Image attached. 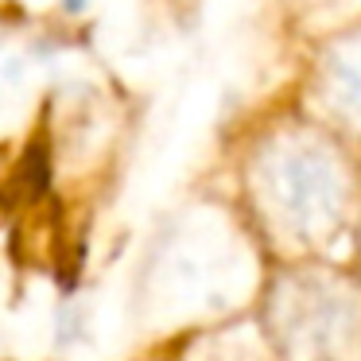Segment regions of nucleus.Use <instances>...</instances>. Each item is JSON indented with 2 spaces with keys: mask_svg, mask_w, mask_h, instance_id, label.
I'll use <instances>...</instances> for the list:
<instances>
[{
  "mask_svg": "<svg viewBox=\"0 0 361 361\" xmlns=\"http://www.w3.org/2000/svg\"><path fill=\"white\" fill-rule=\"evenodd\" d=\"M249 195L272 233L295 245H326L350 206L345 164L311 133H280L260 144L249 167Z\"/></svg>",
  "mask_w": 361,
  "mask_h": 361,
  "instance_id": "1",
  "label": "nucleus"
},
{
  "mask_svg": "<svg viewBox=\"0 0 361 361\" xmlns=\"http://www.w3.org/2000/svg\"><path fill=\"white\" fill-rule=\"evenodd\" d=\"M272 326L295 357H338L361 334V291L345 276L295 272L272 299Z\"/></svg>",
  "mask_w": 361,
  "mask_h": 361,
  "instance_id": "2",
  "label": "nucleus"
},
{
  "mask_svg": "<svg viewBox=\"0 0 361 361\" xmlns=\"http://www.w3.org/2000/svg\"><path fill=\"white\" fill-rule=\"evenodd\" d=\"M210 237L214 233H183L167 245V257L159 260V288L167 303L214 307L226 299L221 288L237 280L241 260L226 237Z\"/></svg>",
  "mask_w": 361,
  "mask_h": 361,
  "instance_id": "3",
  "label": "nucleus"
},
{
  "mask_svg": "<svg viewBox=\"0 0 361 361\" xmlns=\"http://www.w3.org/2000/svg\"><path fill=\"white\" fill-rule=\"evenodd\" d=\"M319 90L338 117L361 128V27L345 32L342 39H334L322 51Z\"/></svg>",
  "mask_w": 361,
  "mask_h": 361,
  "instance_id": "4",
  "label": "nucleus"
},
{
  "mask_svg": "<svg viewBox=\"0 0 361 361\" xmlns=\"http://www.w3.org/2000/svg\"><path fill=\"white\" fill-rule=\"evenodd\" d=\"M63 8L66 12H82V8H86V0H63Z\"/></svg>",
  "mask_w": 361,
  "mask_h": 361,
  "instance_id": "5",
  "label": "nucleus"
}]
</instances>
